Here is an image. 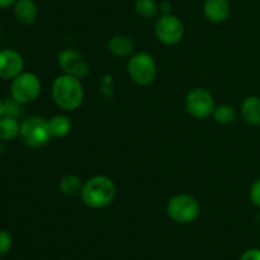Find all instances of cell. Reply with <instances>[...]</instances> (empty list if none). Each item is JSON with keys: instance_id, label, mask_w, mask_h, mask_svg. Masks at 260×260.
<instances>
[{"instance_id": "cell-12", "label": "cell", "mask_w": 260, "mask_h": 260, "mask_svg": "<svg viewBox=\"0 0 260 260\" xmlns=\"http://www.w3.org/2000/svg\"><path fill=\"white\" fill-rule=\"evenodd\" d=\"M14 14L22 24H32L37 19V5L33 0H17L14 4Z\"/></svg>"}, {"instance_id": "cell-15", "label": "cell", "mask_w": 260, "mask_h": 260, "mask_svg": "<svg viewBox=\"0 0 260 260\" xmlns=\"http://www.w3.org/2000/svg\"><path fill=\"white\" fill-rule=\"evenodd\" d=\"M20 132V124L17 118L4 116L0 118V141H10Z\"/></svg>"}, {"instance_id": "cell-20", "label": "cell", "mask_w": 260, "mask_h": 260, "mask_svg": "<svg viewBox=\"0 0 260 260\" xmlns=\"http://www.w3.org/2000/svg\"><path fill=\"white\" fill-rule=\"evenodd\" d=\"M13 246V238L8 231L0 230V258L7 255Z\"/></svg>"}, {"instance_id": "cell-13", "label": "cell", "mask_w": 260, "mask_h": 260, "mask_svg": "<svg viewBox=\"0 0 260 260\" xmlns=\"http://www.w3.org/2000/svg\"><path fill=\"white\" fill-rule=\"evenodd\" d=\"M241 114L245 122L250 126H260V98L250 95L244 99L241 104Z\"/></svg>"}, {"instance_id": "cell-2", "label": "cell", "mask_w": 260, "mask_h": 260, "mask_svg": "<svg viewBox=\"0 0 260 260\" xmlns=\"http://www.w3.org/2000/svg\"><path fill=\"white\" fill-rule=\"evenodd\" d=\"M80 196L84 205L93 210H101L113 202L116 185L107 175H94L84 183Z\"/></svg>"}, {"instance_id": "cell-24", "label": "cell", "mask_w": 260, "mask_h": 260, "mask_svg": "<svg viewBox=\"0 0 260 260\" xmlns=\"http://www.w3.org/2000/svg\"><path fill=\"white\" fill-rule=\"evenodd\" d=\"M159 12H161V14H170L172 13V4L169 2H161L159 4Z\"/></svg>"}, {"instance_id": "cell-4", "label": "cell", "mask_w": 260, "mask_h": 260, "mask_svg": "<svg viewBox=\"0 0 260 260\" xmlns=\"http://www.w3.org/2000/svg\"><path fill=\"white\" fill-rule=\"evenodd\" d=\"M127 71L134 83L137 85H150L155 80L157 66L154 57L146 52H139L131 56L127 63Z\"/></svg>"}, {"instance_id": "cell-23", "label": "cell", "mask_w": 260, "mask_h": 260, "mask_svg": "<svg viewBox=\"0 0 260 260\" xmlns=\"http://www.w3.org/2000/svg\"><path fill=\"white\" fill-rule=\"evenodd\" d=\"M239 260H260V249H249L240 256Z\"/></svg>"}, {"instance_id": "cell-22", "label": "cell", "mask_w": 260, "mask_h": 260, "mask_svg": "<svg viewBox=\"0 0 260 260\" xmlns=\"http://www.w3.org/2000/svg\"><path fill=\"white\" fill-rule=\"evenodd\" d=\"M250 201L254 206L260 208V178L253 183L250 188Z\"/></svg>"}, {"instance_id": "cell-7", "label": "cell", "mask_w": 260, "mask_h": 260, "mask_svg": "<svg viewBox=\"0 0 260 260\" xmlns=\"http://www.w3.org/2000/svg\"><path fill=\"white\" fill-rule=\"evenodd\" d=\"M155 35L164 45H177L184 36V24L177 15L172 13L161 14L155 23Z\"/></svg>"}, {"instance_id": "cell-21", "label": "cell", "mask_w": 260, "mask_h": 260, "mask_svg": "<svg viewBox=\"0 0 260 260\" xmlns=\"http://www.w3.org/2000/svg\"><path fill=\"white\" fill-rule=\"evenodd\" d=\"M19 104L14 99H10V101L5 102V116L13 117V118H18L20 116V108Z\"/></svg>"}, {"instance_id": "cell-27", "label": "cell", "mask_w": 260, "mask_h": 260, "mask_svg": "<svg viewBox=\"0 0 260 260\" xmlns=\"http://www.w3.org/2000/svg\"><path fill=\"white\" fill-rule=\"evenodd\" d=\"M3 152H4V147H3L2 145H0V155H2Z\"/></svg>"}, {"instance_id": "cell-1", "label": "cell", "mask_w": 260, "mask_h": 260, "mask_svg": "<svg viewBox=\"0 0 260 260\" xmlns=\"http://www.w3.org/2000/svg\"><path fill=\"white\" fill-rule=\"evenodd\" d=\"M52 98L60 109H78L84 101V89L80 79L68 74L57 76L52 84Z\"/></svg>"}, {"instance_id": "cell-17", "label": "cell", "mask_w": 260, "mask_h": 260, "mask_svg": "<svg viewBox=\"0 0 260 260\" xmlns=\"http://www.w3.org/2000/svg\"><path fill=\"white\" fill-rule=\"evenodd\" d=\"M83 183L81 179L75 174H68L60 180V190L61 193H63L65 196L69 197H74V196H78L81 193L83 189Z\"/></svg>"}, {"instance_id": "cell-16", "label": "cell", "mask_w": 260, "mask_h": 260, "mask_svg": "<svg viewBox=\"0 0 260 260\" xmlns=\"http://www.w3.org/2000/svg\"><path fill=\"white\" fill-rule=\"evenodd\" d=\"M48 127L52 137H65L70 132L71 122L63 114H57L48 121Z\"/></svg>"}, {"instance_id": "cell-3", "label": "cell", "mask_w": 260, "mask_h": 260, "mask_svg": "<svg viewBox=\"0 0 260 260\" xmlns=\"http://www.w3.org/2000/svg\"><path fill=\"white\" fill-rule=\"evenodd\" d=\"M167 213L175 223L185 225L197 220L201 213V206L197 198L182 193L170 198L167 206Z\"/></svg>"}, {"instance_id": "cell-11", "label": "cell", "mask_w": 260, "mask_h": 260, "mask_svg": "<svg viewBox=\"0 0 260 260\" xmlns=\"http://www.w3.org/2000/svg\"><path fill=\"white\" fill-rule=\"evenodd\" d=\"M231 7L229 0H206L203 14L212 23H222L230 17Z\"/></svg>"}, {"instance_id": "cell-14", "label": "cell", "mask_w": 260, "mask_h": 260, "mask_svg": "<svg viewBox=\"0 0 260 260\" xmlns=\"http://www.w3.org/2000/svg\"><path fill=\"white\" fill-rule=\"evenodd\" d=\"M109 51L118 57H127L135 51V43L128 36L117 35L111 38L108 43Z\"/></svg>"}, {"instance_id": "cell-25", "label": "cell", "mask_w": 260, "mask_h": 260, "mask_svg": "<svg viewBox=\"0 0 260 260\" xmlns=\"http://www.w3.org/2000/svg\"><path fill=\"white\" fill-rule=\"evenodd\" d=\"M17 0H0V9H5V8H9L12 5L15 4Z\"/></svg>"}, {"instance_id": "cell-19", "label": "cell", "mask_w": 260, "mask_h": 260, "mask_svg": "<svg viewBox=\"0 0 260 260\" xmlns=\"http://www.w3.org/2000/svg\"><path fill=\"white\" fill-rule=\"evenodd\" d=\"M213 119L218 124H230L236 119V111L230 104H221L215 108L212 113Z\"/></svg>"}, {"instance_id": "cell-8", "label": "cell", "mask_w": 260, "mask_h": 260, "mask_svg": "<svg viewBox=\"0 0 260 260\" xmlns=\"http://www.w3.org/2000/svg\"><path fill=\"white\" fill-rule=\"evenodd\" d=\"M184 103L188 113L198 119L212 116L216 108L213 95L207 89L203 88L192 89L185 96Z\"/></svg>"}, {"instance_id": "cell-9", "label": "cell", "mask_w": 260, "mask_h": 260, "mask_svg": "<svg viewBox=\"0 0 260 260\" xmlns=\"http://www.w3.org/2000/svg\"><path fill=\"white\" fill-rule=\"evenodd\" d=\"M58 65L63 74L73 75L78 79H84L90 73L89 63L83 58V56L74 50H63L58 55Z\"/></svg>"}, {"instance_id": "cell-10", "label": "cell", "mask_w": 260, "mask_h": 260, "mask_svg": "<svg viewBox=\"0 0 260 260\" xmlns=\"http://www.w3.org/2000/svg\"><path fill=\"white\" fill-rule=\"evenodd\" d=\"M24 60L19 52L14 50L0 51V78L9 80L23 73Z\"/></svg>"}, {"instance_id": "cell-6", "label": "cell", "mask_w": 260, "mask_h": 260, "mask_svg": "<svg viewBox=\"0 0 260 260\" xmlns=\"http://www.w3.org/2000/svg\"><path fill=\"white\" fill-rule=\"evenodd\" d=\"M41 80L33 73H22L13 79L10 93L12 98L20 104L35 102L41 94Z\"/></svg>"}, {"instance_id": "cell-18", "label": "cell", "mask_w": 260, "mask_h": 260, "mask_svg": "<svg viewBox=\"0 0 260 260\" xmlns=\"http://www.w3.org/2000/svg\"><path fill=\"white\" fill-rule=\"evenodd\" d=\"M135 12L144 19H152L159 13V4L155 0H136Z\"/></svg>"}, {"instance_id": "cell-5", "label": "cell", "mask_w": 260, "mask_h": 260, "mask_svg": "<svg viewBox=\"0 0 260 260\" xmlns=\"http://www.w3.org/2000/svg\"><path fill=\"white\" fill-rule=\"evenodd\" d=\"M19 136L27 146L37 149L48 144L51 136L48 121L41 117H30L20 124Z\"/></svg>"}, {"instance_id": "cell-26", "label": "cell", "mask_w": 260, "mask_h": 260, "mask_svg": "<svg viewBox=\"0 0 260 260\" xmlns=\"http://www.w3.org/2000/svg\"><path fill=\"white\" fill-rule=\"evenodd\" d=\"M5 116V102L0 101V118Z\"/></svg>"}]
</instances>
